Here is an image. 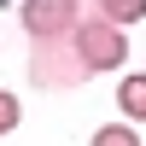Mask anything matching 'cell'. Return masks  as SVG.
<instances>
[{
    "instance_id": "6da1fadb",
    "label": "cell",
    "mask_w": 146,
    "mask_h": 146,
    "mask_svg": "<svg viewBox=\"0 0 146 146\" xmlns=\"http://www.w3.org/2000/svg\"><path fill=\"white\" fill-rule=\"evenodd\" d=\"M70 47H76V58L88 70H117V64H129V35H123V23H111V18H76L70 23Z\"/></svg>"
},
{
    "instance_id": "8992f818",
    "label": "cell",
    "mask_w": 146,
    "mask_h": 146,
    "mask_svg": "<svg viewBox=\"0 0 146 146\" xmlns=\"http://www.w3.org/2000/svg\"><path fill=\"white\" fill-rule=\"evenodd\" d=\"M18 123H23V105H18V94H6V88H0V135H12Z\"/></svg>"
},
{
    "instance_id": "7a4b0ae2",
    "label": "cell",
    "mask_w": 146,
    "mask_h": 146,
    "mask_svg": "<svg viewBox=\"0 0 146 146\" xmlns=\"http://www.w3.org/2000/svg\"><path fill=\"white\" fill-rule=\"evenodd\" d=\"M18 18H23L29 35H70V23L82 18V6L76 0H23Z\"/></svg>"
},
{
    "instance_id": "5b68a950",
    "label": "cell",
    "mask_w": 146,
    "mask_h": 146,
    "mask_svg": "<svg viewBox=\"0 0 146 146\" xmlns=\"http://www.w3.org/2000/svg\"><path fill=\"white\" fill-rule=\"evenodd\" d=\"M94 140H100V146H135L140 135H135V123H105V129H100Z\"/></svg>"
},
{
    "instance_id": "277c9868",
    "label": "cell",
    "mask_w": 146,
    "mask_h": 146,
    "mask_svg": "<svg viewBox=\"0 0 146 146\" xmlns=\"http://www.w3.org/2000/svg\"><path fill=\"white\" fill-rule=\"evenodd\" d=\"M100 18H111V23H135V18H146V0H100Z\"/></svg>"
},
{
    "instance_id": "3957f363",
    "label": "cell",
    "mask_w": 146,
    "mask_h": 146,
    "mask_svg": "<svg viewBox=\"0 0 146 146\" xmlns=\"http://www.w3.org/2000/svg\"><path fill=\"white\" fill-rule=\"evenodd\" d=\"M117 111H123L129 123H146V70H129V76L117 82Z\"/></svg>"
}]
</instances>
